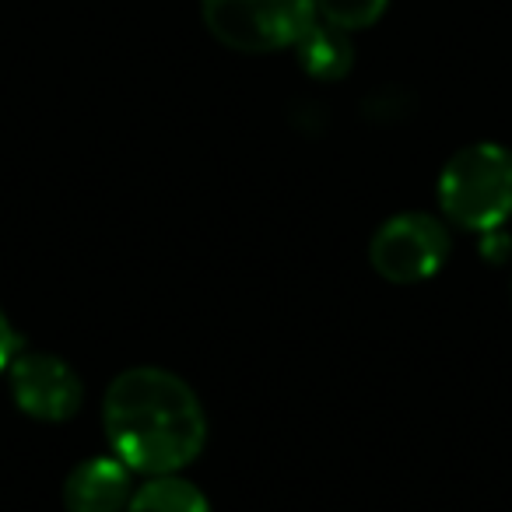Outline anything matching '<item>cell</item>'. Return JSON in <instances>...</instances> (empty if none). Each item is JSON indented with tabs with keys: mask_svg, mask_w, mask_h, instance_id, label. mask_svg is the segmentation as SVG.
<instances>
[{
	"mask_svg": "<svg viewBox=\"0 0 512 512\" xmlns=\"http://www.w3.org/2000/svg\"><path fill=\"white\" fill-rule=\"evenodd\" d=\"M102 428L113 456L137 474H179L207 442V418L190 383L158 365H137L109 383Z\"/></svg>",
	"mask_w": 512,
	"mask_h": 512,
	"instance_id": "1",
	"label": "cell"
},
{
	"mask_svg": "<svg viewBox=\"0 0 512 512\" xmlns=\"http://www.w3.org/2000/svg\"><path fill=\"white\" fill-rule=\"evenodd\" d=\"M439 207L456 228L495 232L512 218V151L502 144H467L439 172Z\"/></svg>",
	"mask_w": 512,
	"mask_h": 512,
	"instance_id": "2",
	"label": "cell"
},
{
	"mask_svg": "<svg viewBox=\"0 0 512 512\" xmlns=\"http://www.w3.org/2000/svg\"><path fill=\"white\" fill-rule=\"evenodd\" d=\"M200 18L235 53H278L316 22V0H200Z\"/></svg>",
	"mask_w": 512,
	"mask_h": 512,
	"instance_id": "3",
	"label": "cell"
},
{
	"mask_svg": "<svg viewBox=\"0 0 512 512\" xmlns=\"http://www.w3.org/2000/svg\"><path fill=\"white\" fill-rule=\"evenodd\" d=\"M449 256V228L435 214L407 211L383 221L369 242V264L393 285H418L442 271Z\"/></svg>",
	"mask_w": 512,
	"mask_h": 512,
	"instance_id": "4",
	"label": "cell"
},
{
	"mask_svg": "<svg viewBox=\"0 0 512 512\" xmlns=\"http://www.w3.org/2000/svg\"><path fill=\"white\" fill-rule=\"evenodd\" d=\"M8 383L18 411L36 421H71L85 400L78 372L50 351H18Z\"/></svg>",
	"mask_w": 512,
	"mask_h": 512,
	"instance_id": "5",
	"label": "cell"
},
{
	"mask_svg": "<svg viewBox=\"0 0 512 512\" xmlns=\"http://www.w3.org/2000/svg\"><path fill=\"white\" fill-rule=\"evenodd\" d=\"M134 470L116 456H88L67 474L64 509L67 512H127L134 498Z\"/></svg>",
	"mask_w": 512,
	"mask_h": 512,
	"instance_id": "6",
	"label": "cell"
},
{
	"mask_svg": "<svg viewBox=\"0 0 512 512\" xmlns=\"http://www.w3.org/2000/svg\"><path fill=\"white\" fill-rule=\"evenodd\" d=\"M295 57H299L302 71L316 81H341L348 78L351 64H355V43H351V32L334 29V25L320 22L316 18L302 39L292 46Z\"/></svg>",
	"mask_w": 512,
	"mask_h": 512,
	"instance_id": "7",
	"label": "cell"
},
{
	"mask_svg": "<svg viewBox=\"0 0 512 512\" xmlns=\"http://www.w3.org/2000/svg\"><path fill=\"white\" fill-rule=\"evenodd\" d=\"M127 512H211V502L197 484L183 481L179 474H158L134 488Z\"/></svg>",
	"mask_w": 512,
	"mask_h": 512,
	"instance_id": "8",
	"label": "cell"
},
{
	"mask_svg": "<svg viewBox=\"0 0 512 512\" xmlns=\"http://www.w3.org/2000/svg\"><path fill=\"white\" fill-rule=\"evenodd\" d=\"M390 0H316V18L334 29L362 32L372 29L386 15Z\"/></svg>",
	"mask_w": 512,
	"mask_h": 512,
	"instance_id": "9",
	"label": "cell"
},
{
	"mask_svg": "<svg viewBox=\"0 0 512 512\" xmlns=\"http://www.w3.org/2000/svg\"><path fill=\"white\" fill-rule=\"evenodd\" d=\"M25 348V341H22V334H18L15 327H11V320H8V313L0 309V376L11 369V362H15V355Z\"/></svg>",
	"mask_w": 512,
	"mask_h": 512,
	"instance_id": "10",
	"label": "cell"
}]
</instances>
